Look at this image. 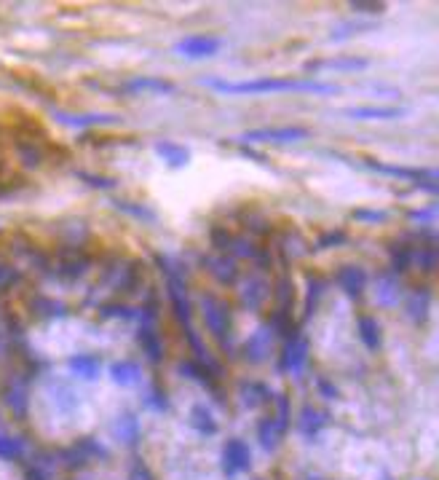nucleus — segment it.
<instances>
[{"instance_id":"2f4dec72","label":"nucleus","mask_w":439,"mask_h":480,"mask_svg":"<svg viewBox=\"0 0 439 480\" xmlns=\"http://www.w3.org/2000/svg\"><path fill=\"white\" fill-rule=\"evenodd\" d=\"M156 266L161 268V274L166 279H185V268L180 266V260L169 255H156Z\"/></svg>"},{"instance_id":"9d476101","label":"nucleus","mask_w":439,"mask_h":480,"mask_svg":"<svg viewBox=\"0 0 439 480\" xmlns=\"http://www.w3.org/2000/svg\"><path fill=\"white\" fill-rule=\"evenodd\" d=\"M271 346H274V330H271L268 325H260L250 338H247L244 354H247V359H250L252 365H257V362H263V359L271 354Z\"/></svg>"},{"instance_id":"20e7f679","label":"nucleus","mask_w":439,"mask_h":480,"mask_svg":"<svg viewBox=\"0 0 439 480\" xmlns=\"http://www.w3.org/2000/svg\"><path fill=\"white\" fill-rule=\"evenodd\" d=\"M306 365H308V338H306L300 330H295L292 336L284 338L282 362H279V368H282L284 373H289V376L297 379V376H303Z\"/></svg>"},{"instance_id":"f3484780","label":"nucleus","mask_w":439,"mask_h":480,"mask_svg":"<svg viewBox=\"0 0 439 480\" xmlns=\"http://www.w3.org/2000/svg\"><path fill=\"white\" fill-rule=\"evenodd\" d=\"M343 116L354 121H391V118H402L405 110L402 108H345Z\"/></svg>"},{"instance_id":"6e6552de","label":"nucleus","mask_w":439,"mask_h":480,"mask_svg":"<svg viewBox=\"0 0 439 480\" xmlns=\"http://www.w3.org/2000/svg\"><path fill=\"white\" fill-rule=\"evenodd\" d=\"M204 268L209 271L212 279H217L220 285H233L239 279V266L236 260L228 255H204L201 257Z\"/></svg>"},{"instance_id":"412c9836","label":"nucleus","mask_w":439,"mask_h":480,"mask_svg":"<svg viewBox=\"0 0 439 480\" xmlns=\"http://www.w3.org/2000/svg\"><path fill=\"white\" fill-rule=\"evenodd\" d=\"M89 271V260L86 257H64L57 263V277L62 279V282H75V279H81L83 274Z\"/></svg>"},{"instance_id":"a19ab883","label":"nucleus","mask_w":439,"mask_h":480,"mask_svg":"<svg viewBox=\"0 0 439 480\" xmlns=\"http://www.w3.org/2000/svg\"><path fill=\"white\" fill-rule=\"evenodd\" d=\"M356 14H362V11H367V16H380L383 11H386V5L383 3H354L351 5Z\"/></svg>"},{"instance_id":"72a5a7b5","label":"nucleus","mask_w":439,"mask_h":480,"mask_svg":"<svg viewBox=\"0 0 439 480\" xmlns=\"http://www.w3.org/2000/svg\"><path fill=\"white\" fill-rule=\"evenodd\" d=\"M78 177L86 183V186H92V188H99V191H113L116 186H118V180L116 177H107V175H92V172H78Z\"/></svg>"},{"instance_id":"58836bf2","label":"nucleus","mask_w":439,"mask_h":480,"mask_svg":"<svg viewBox=\"0 0 439 480\" xmlns=\"http://www.w3.org/2000/svg\"><path fill=\"white\" fill-rule=\"evenodd\" d=\"M410 220H415V223L421 225H431L437 220V204H429L426 210H410L408 212Z\"/></svg>"},{"instance_id":"79ce46f5","label":"nucleus","mask_w":439,"mask_h":480,"mask_svg":"<svg viewBox=\"0 0 439 480\" xmlns=\"http://www.w3.org/2000/svg\"><path fill=\"white\" fill-rule=\"evenodd\" d=\"M274 429H276V424H274V418H265L263 424H260V438H263V446H274Z\"/></svg>"},{"instance_id":"aec40b11","label":"nucleus","mask_w":439,"mask_h":480,"mask_svg":"<svg viewBox=\"0 0 439 480\" xmlns=\"http://www.w3.org/2000/svg\"><path fill=\"white\" fill-rule=\"evenodd\" d=\"M110 379L118 386H134L142 379V368L134 359H118L110 365Z\"/></svg>"},{"instance_id":"4c0bfd02","label":"nucleus","mask_w":439,"mask_h":480,"mask_svg":"<svg viewBox=\"0 0 439 480\" xmlns=\"http://www.w3.org/2000/svg\"><path fill=\"white\" fill-rule=\"evenodd\" d=\"M351 218H354L356 223H383L388 215H386L383 210H354Z\"/></svg>"},{"instance_id":"0eeeda50","label":"nucleus","mask_w":439,"mask_h":480,"mask_svg":"<svg viewBox=\"0 0 439 480\" xmlns=\"http://www.w3.org/2000/svg\"><path fill=\"white\" fill-rule=\"evenodd\" d=\"M166 292H169V301H172L174 317H177V320L188 327L190 320H193V306H190L188 285H185V279H166Z\"/></svg>"},{"instance_id":"6ab92c4d","label":"nucleus","mask_w":439,"mask_h":480,"mask_svg":"<svg viewBox=\"0 0 439 480\" xmlns=\"http://www.w3.org/2000/svg\"><path fill=\"white\" fill-rule=\"evenodd\" d=\"M356 330H359L362 344H364L370 352L380 349V344H383V330H380V322H377L375 317H370V314L356 317Z\"/></svg>"},{"instance_id":"f03ea898","label":"nucleus","mask_w":439,"mask_h":480,"mask_svg":"<svg viewBox=\"0 0 439 480\" xmlns=\"http://www.w3.org/2000/svg\"><path fill=\"white\" fill-rule=\"evenodd\" d=\"M201 314H204V325L207 330L217 338L220 344L228 349L233 341V325H230V306L217 298V295H204L201 298Z\"/></svg>"},{"instance_id":"473e14b6","label":"nucleus","mask_w":439,"mask_h":480,"mask_svg":"<svg viewBox=\"0 0 439 480\" xmlns=\"http://www.w3.org/2000/svg\"><path fill=\"white\" fill-rule=\"evenodd\" d=\"M247 459H250V453H247V449H244L239 440H233V443L225 446V467H228V464H230V467H244Z\"/></svg>"},{"instance_id":"4be33fe9","label":"nucleus","mask_w":439,"mask_h":480,"mask_svg":"<svg viewBox=\"0 0 439 480\" xmlns=\"http://www.w3.org/2000/svg\"><path fill=\"white\" fill-rule=\"evenodd\" d=\"M377 25L375 22H341V25H335L332 32H330V40L332 43H341V40H348V38H354V35H359V32H370L375 30Z\"/></svg>"},{"instance_id":"f257e3e1","label":"nucleus","mask_w":439,"mask_h":480,"mask_svg":"<svg viewBox=\"0 0 439 480\" xmlns=\"http://www.w3.org/2000/svg\"><path fill=\"white\" fill-rule=\"evenodd\" d=\"M204 86L220 94H282V92H306V94H341V86L321 84L314 78H250V81H225L204 78Z\"/></svg>"},{"instance_id":"4468645a","label":"nucleus","mask_w":439,"mask_h":480,"mask_svg":"<svg viewBox=\"0 0 439 480\" xmlns=\"http://www.w3.org/2000/svg\"><path fill=\"white\" fill-rule=\"evenodd\" d=\"M124 92L137 94V92H153V94H174L177 86L166 78H150V75H139V78H129L124 84Z\"/></svg>"},{"instance_id":"9b49d317","label":"nucleus","mask_w":439,"mask_h":480,"mask_svg":"<svg viewBox=\"0 0 439 480\" xmlns=\"http://www.w3.org/2000/svg\"><path fill=\"white\" fill-rule=\"evenodd\" d=\"M241 303L252 309V312H257V309H263L265 306V301H268V295H271V285L265 282V277H260V274H250V279L244 282V288H241Z\"/></svg>"},{"instance_id":"37998d69","label":"nucleus","mask_w":439,"mask_h":480,"mask_svg":"<svg viewBox=\"0 0 439 480\" xmlns=\"http://www.w3.org/2000/svg\"><path fill=\"white\" fill-rule=\"evenodd\" d=\"M19 279V271L16 268H8V266H0V288H5V285H11V282H16Z\"/></svg>"},{"instance_id":"a18cd8bd","label":"nucleus","mask_w":439,"mask_h":480,"mask_svg":"<svg viewBox=\"0 0 439 480\" xmlns=\"http://www.w3.org/2000/svg\"><path fill=\"white\" fill-rule=\"evenodd\" d=\"M150 405H156V408H166V394H161V392H150Z\"/></svg>"},{"instance_id":"ddd939ff","label":"nucleus","mask_w":439,"mask_h":480,"mask_svg":"<svg viewBox=\"0 0 439 480\" xmlns=\"http://www.w3.org/2000/svg\"><path fill=\"white\" fill-rule=\"evenodd\" d=\"M367 67H370V60H364V57H335V60H316V62L306 64V70H311V73H319V70L359 73V70H367Z\"/></svg>"},{"instance_id":"c85d7f7f","label":"nucleus","mask_w":439,"mask_h":480,"mask_svg":"<svg viewBox=\"0 0 439 480\" xmlns=\"http://www.w3.org/2000/svg\"><path fill=\"white\" fill-rule=\"evenodd\" d=\"M99 317H105V320H137V309H131L126 303H105V306H99Z\"/></svg>"},{"instance_id":"bb28decb","label":"nucleus","mask_w":439,"mask_h":480,"mask_svg":"<svg viewBox=\"0 0 439 480\" xmlns=\"http://www.w3.org/2000/svg\"><path fill=\"white\" fill-rule=\"evenodd\" d=\"M116 210L124 212V215H131L137 220H145V223H156V212L145 204H137V201H126V199H116Z\"/></svg>"},{"instance_id":"b1692460","label":"nucleus","mask_w":439,"mask_h":480,"mask_svg":"<svg viewBox=\"0 0 439 480\" xmlns=\"http://www.w3.org/2000/svg\"><path fill=\"white\" fill-rule=\"evenodd\" d=\"M412 247L408 244H399V247H391L388 250V257H391V274H397V277H402V274H408L410 266H412Z\"/></svg>"},{"instance_id":"a878e982","label":"nucleus","mask_w":439,"mask_h":480,"mask_svg":"<svg viewBox=\"0 0 439 480\" xmlns=\"http://www.w3.org/2000/svg\"><path fill=\"white\" fill-rule=\"evenodd\" d=\"M32 309H35V314H40V317H46V320H59L67 314V306H64L62 301H54V298H35L32 301Z\"/></svg>"},{"instance_id":"7c9ffc66","label":"nucleus","mask_w":439,"mask_h":480,"mask_svg":"<svg viewBox=\"0 0 439 480\" xmlns=\"http://www.w3.org/2000/svg\"><path fill=\"white\" fill-rule=\"evenodd\" d=\"M345 242H348V233L343 228H330L316 239V250H332V247H341Z\"/></svg>"},{"instance_id":"1a4fd4ad","label":"nucleus","mask_w":439,"mask_h":480,"mask_svg":"<svg viewBox=\"0 0 439 480\" xmlns=\"http://www.w3.org/2000/svg\"><path fill=\"white\" fill-rule=\"evenodd\" d=\"M335 282L348 298H362V292L367 288V271L362 266H341L335 274Z\"/></svg>"},{"instance_id":"a211bd4d","label":"nucleus","mask_w":439,"mask_h":480,"mask_svg":"<svg viewBox=\"0 0 439 480\" xmlns=\"http://www.w3.org/2000/svg\"><path fill=\"white\" fill-rule=\"evenodd\" d=\"M137 344H139V349L148 357L150 365H161V359H163V344H161V336L156 333V327H139Z\"/></svg>"},{"instance_id":"393cba45","label":"nucleus","mask_w":439,"mask_h":480,"mask_svg":"<svg viewBox=\"0 0 439 480\" xmlns=\"http://www.w3.org/2000/svg\"><path fill=\"white\" fill-rule=\"evenodd\" d=\"M429 303H431V295L429 290H418L408 298V314L412 322H423L429 314Z\"/></svg>"},{"instance_id":"ea45409f","label":"nucleus","mask_w":439,"mask_h":480,"mask_svg":"<svg viewBox=\"0 0 439 480\" xmlns=\"http://www.w3.org/2000/svg\"><path fill=\"white\" fill-rule=\"evenodd\" d=\"M244 220H247V225H250L254 233H268V231H271V223H268L263 215H257V212H250Z\"/></svg>"},{"instance_id":"39448f33","label":"nucleus","mask_w":439,"mask_h":480,"mask_svg":"<svg viewBox=\"0 0 439 480\" xmlns=\"http://www.w3.org/2000/svg\"><path fill=\"white\" fill-rule=\"evenodd\" d=\"M220 49H222V38L217 35H188L174 43V54L185 60H207V57H215Z\"/></svg>"},{"instance_id":"c03bdc74","label":"nucleus","mask_w":439,"mask_h":480,"mask_svg":"<svg viewBox=\"0 0 439 480\" xmlns=\"http://www.w3.org/2000/svg\"><path fill=\"white\" fill-rule=\"evenodd\" d=\"M316 386H319V392H321L324 397H330V400H335V397H338V389L330 384L327 379H316Z\"/></svg>"},{"instance_id":"f8f14e48","label":"nucleus","mask_w":439,"mask_h":480,"mask_svg":"<svg viewBox=\"0 0 439 480\" xmlns=\"http://www.w3.org/2000/svg\"><path fill=\"white\" fill-rule=\"evenodd\" d=\"M54 118L70 129H92V127H102V124H113L118 121L116 113H54Z\"/></svg>"},{"instance_id":"7ed1b4c3","label":"nucleus","mask_w":439,"mask_h":480,"mask_svg":"<svg viewBox=\"0 0 439 480\" xmlns=\"http://www.w3.org/2000/svg\"><path fill=\"white\" fill-rule=\"evenodd\" d=\"M308 129L306 127H265V129H250L239 137V142H274V145H289V142H303L308 140Z\"/></svg>"},{"instance_id":"cd10ccee","label":"nucleus","mask_w":439,"mask_h":480,"mask_svg":"<svg viewBox=\"0 0 439 480\" xmlns=\"http://www.w3.org/2000/svg\"><path fill=\"white\" fill-rule=\"evenodd\" d=\"M177 370L183 373V376H188V379H193V381H198V384H204V386H215V376L207 370V368H201L196 359H185V362H180L177 365Z\"/></svg>"},{"instance_id":"49530a36","label":"nucleus","mask_w":439,"mask_h":480,"mask_svg":"<svg viewBox=\"0 0 439 480\" xmlns=\"http://www.w3.org/2000/svg\"><path fill=\"white\" fill-rule=\"evenodd\" d=\"M241 153L247 156V159H254V161H265V156H260V153H254V151H250V148H241Z\"/></svg>"},{"instance_id":"423d86ee","label":"nucleus","mask_w":439,"mask_h":480,"mask_svg":"<svg viewBox=\"0 0 439 480\" xmlns=\"http://www.w3.org/2000/svg\"><path fill=\"white\" fill-rule=\"evenodd\" d=\"M402 295H405V290H402V282H399V277H397V274H391L388 268L377 274V277H375V301H377V306L391 309V306H397V303L402 301Z\"/></svg>"},{"instance_id":"5701e85b","label":"nucleus","mask_w":439,"mask_h":480,"mask_svg":"<svg viewBox=\"0 0 439 480\" xmlns=\"http://www.w3.org/2000/svg\"><path fill=\"white\" fill-rule=\"evenodd\" d=\"M324 290H327V282L319 277V274H314V277H308L306 279V320L311 317L316 312V306H319V301H321V295H324Z\"/></svg>"},{"instance_id":"f704fd0d","label":"nucleus","mask_w":439,"mask_h":480,"mask_svg":"<svg viewBox=\"0 0 439 480\" xmlns=\"http://www.w3.org/2000/svg\"><path fill=\"white\" fill-rule=\"evenodd\" d=\"M241 397H244V405H257V403H265V397H268V389L263 384H241Z\"/></svg>"},{"instance_id":"c9c22d12","label":"nucleus","mask_w":439,"mask_h":480,"mask_svg":"<svg viewBox=\"0 0 439 480\" xmlns=\"http://www.w3.org/2000/svg\"><path fill=\"white\" fill-rule=\"evenodd\" d=\"M292 292H295L292 282H289L287 277H282L279 285H276V298H279V309H282V312H289V309H292Z\"/></svg>"},{"instance_id":"dca6fc26","label":"nucleus","mask_w":439,"mask_h":480,"mask_svg":"<svg viewBox=\"0 0 439 480\" xmlns=\"http://www.w3.org/2000/svg\"><path fill=\"white\" fill-rule=\"evenodd\" d=\"M67 368H70V373L78 376L81 381H96L99 373H102V359H99V357H92V354H75V357H70Z\"/></svg>"},{"instance_id":"2eb2a0df","label":"nucleus","mask_w":439,"mask_h":480,"mask_svg":"<svg viewBox=\"0 0 439 480\" xmlns=\"http://www.w3.org/2000/svg\"><path fill=\"white\" fill-rule=\"evenodd\" d=\"M156 156L166 166H172V169H183V166H188L190 164V151L185 145H180V142H172V140H161L156 142Z\"/></svg>"},{"instance_id":"c756f323","label":"nucleus","mask_w":439,"mask_h":480,"mask_svg":"<svg viewBox=\"0 0 439 480\" xmlns=\"http://www.w3.org/2000/svg\"><path fill=\"white\" fill-rule=\"evenodd\" d=\"M412 263H418L423 274H434L437 271V250H434V244L418 247V253H412Z\"/></svg>"},{"instance_id":"e433bc0d","label":"nucleus","mask_w":439,"mask_h":480,"mask_svg":"<svg viewBox=\"0 0 439 480\" xmlns=\"http://www.w3.org/2000/svg\"><path fill=\"white\" fill-rule=\"evenodd\" d=\"M193 424H196V427H198L201 432H209V435H212V432L217 429V424H215V418H212V416H209V414H207V408H204V405H198V408L193 411Z\"/></svg>"}]
</instances>
